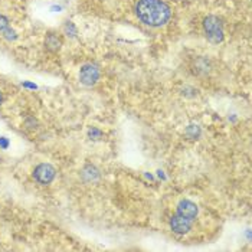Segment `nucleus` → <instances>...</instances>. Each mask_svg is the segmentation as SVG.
<instances>
[{"instance_id":"f257e3e1","label":"nucleus","mask_w":252,"mask_h":252,"mask_svg":"<svg viewBox=\"0 0 252 252\" xmlns=\"http://www.w3.org/2000/svg\"><path fill=\"white\" fill-rule=\"evenodd\" d=\"M134 12L137 18L150 28L164 26L172 16V9L164 0H137Z\"/></svg>"},{"instance_id":"f03ea898","label":"nucleus","mask_w":252,"mask_h":252,"mask_svg":"<svg viewBox=\"0 0 252 252\" xmlns=\"http://www.w3.org/2000/svg\"><path fill=\"white\" fill-rule=\"evenodd\" d=\"M203 31L211 43H220L223 40V26L218 16H208L203 19Z\"/></svg>"},{"instance_id":"7ed1b4c3","label":"nucleus","mask_w":252,"mask_h":252,"mask_svg":"<svg viewBox=\"0 0 252 252\" xmlns=\"http://www.w3.org/2000/svg\"><path fill=\"white\" fill-rule=\"evenodd\" d=\"M99 68L95 63H85L81 66V71H79V81L82 85H87V87H93L95 85L99 79Z\"/></svg>"},{"instance_id":"20e7f679","label":"nucleus","mask_w":252,"mask_h":252,"mask_svg":"<svg viewBox=\"0 0 252 252\" xmlns=\"http://www.w3.org/2000/svg\"><path fill=\"white\" fill-rule=\"evenodd\" d=\"M55 175H57V170L54 166L48 164V163H42L35 167L33 170V179L38 182L39 185L42 186H46L49 185L54 179H55Z\"/></svg>"},{"instance_id":"39448f33","label":"nucleus","mask_w":252,"mask_h":252,"mask_svg":"<svg viewBox=\"0 0 252 252\" xmlns=\"http://www.w3.org/2000/svg\"><path fill=\"white\" fill-rule=\"evenodd\" d=\"M170 228L177 235H185L192 229V220H189V219L177 214L170 219Z\"/></svg>"},{"instance_id":"423d86ee","label":"nucleus","mask_w":252,"mask_h":252,"mask_svg":"<svg viewBox=\"0 0 252 252\" xmlns=\"http://www.w3.org/2000/svg\"><path fill=\"white\" fill-rule=\"evenodd\" d=\"M177 214L180 215V216H183V218H186V219H189V220H193V219H196L197 214H199V209H197V206L194 205L193 202L182 200L177 205Z\"/></svg>"},{"instance_id":"0eeeda50","label":"nucleus","mask_w":252,"mask_h":252,"mask_svg":"<svg viewBox=\"0 0 252 252\" xmlns=\"http://www.w3.org/2000/svg\"><path fill=\"white\" fill-rule=\"evenodd\" d=\"M45 46L49 52H58L62 46V39L57 33H48L45 38Z\"/></svg>"},{"instance_id":"6e6552de","label":"nucleus","mask_w":252,"mask_h":252,"mask_svg":"<svg viewBox=\"0 0 252 252\" xmlns=\"http://www.w3.org/2000/svg\"><path fill=\"white\" fill-rule=\"evenodd\" d=\"M0 32L4 33L6 36H9L12 33V31L9 28V23H7V20H6L4 16H0Z\"/></svg>"},{"instance_id":"1a4fd4ad","label":"nucleus","mask_w":252,"mask_h":252,"mask_svg":"<svg viewBox=\"0 0 252 252\" xmlns=\"http://www.w3.org/2000/svg\"><path fill=\"white\" fill-rule=\"evenodd\" d=\"M3 102V95H1V93H0V104Z\"/></svg>"}]
</instances>
